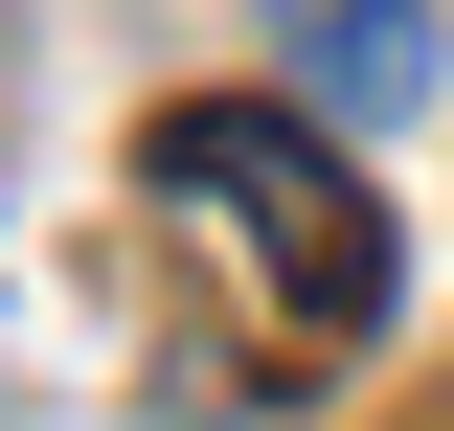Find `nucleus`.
Returning <instances> with one entry per match:
<instances>
[{"instance_id": "nucleus-1", "label": "nucleus", "mask_w": 454, "mask_h": 431, "mask_svg": "<svg viewBox=\"0 0 454 431\" xmlns=\"http://www.w3.org/2000/svg\"><path fill=\"white\" fill-rule=\"evenodd\" d=\"M137 182L182 205V250H227V272H250L273 364L387 341L409 250H387V205H364V160H340V114H295V91H182L160 137H137Z\"/></svg>"}, {"instance_id": "nucleus-2", "label": "nucleus", "mask_w": 454, "mask_h": 431, "mask_svg": "<svg viewBox=\"0 0 454 431\" xmlns=\"http://www.w3.org/2000/svg\"><path fill=\"white\" fill-rule=\"evenodd\" d=\"M273 23H295V114H340V137L454 68V0H273Z\"/></svg>"}]
</instances>
